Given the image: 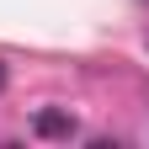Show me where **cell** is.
<instances>
[{
    "label": "cell",
    "mask_w": 149,
    "mask_h": 149,
    "mask_svg": "<svg viewBox=\"0 0 149 149\" xmlns=\"http://www.w3.org/2000/svg\"><path fill=\"white\" fill-rule=\"evenodd\" d=\"M32 133H37V139H74V117L59 112V107H43V112L32 117Z\"/></svg>",
    "instance_id": "obj_1"
},
{
    "label": "cell",
    "mask_w": 149,
    "mask_h": 149,
    "mask_svg": "<svg viewBox=\"0 0 149 149\" xmlns=\"http://www.w3.org/2000/svg\"><path fill=\"white\" fill-rule=\"evenodd\" d=\"M0 91H6V64H0Z\"/></svg>",
    "instance_id": "obj_2"
}]
</instances>
